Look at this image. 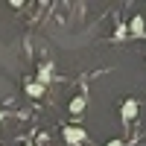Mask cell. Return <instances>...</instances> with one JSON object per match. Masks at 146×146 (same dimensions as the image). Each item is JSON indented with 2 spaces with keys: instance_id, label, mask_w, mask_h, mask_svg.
Wrapping results in <instances>:
<instances>
[{
  "instance_id": "7",
  "label": "cell",
  "mask_w": 146,
  "mask_h": 146,
  "mask_svg": "<svg viewBox=\"0 0 146 146\" xmlns=\"http://www.w3.org/2000/svg\"><path fill=\"white\" fill-rule=\"evenodd\" d=\"M23 146H35V143H23Z\"/></svg>"
},
{
  "instance_id": "4",
  "label": "cell",
  "mask_w": 146,
  "mask_h": 146,
  "mask_svg": "<svg viewBox=\"0 0 146 146\" xmlns=\"http://www.w3.org/2000/svg\"><path fill=\"white\" fill-rule=\"evenodd\" d=\"M23 88H27L29 96H41V94H44V85H38L35 79H27V85H23Z\"/></svg>"
},
{
  "instance_id": "5",
  "label": "cell",
  "mask_w": 146,
  "mask_h": 146,
  "mask_svg": "<svg viewBox=\"0 0 146 146\" xmlns=\"http://www.w3.org/2000/svg\"><path fill=\"white\" fill-rule=\"evenodd\" d=\"M131 32H135V35H143V32H146L143 18H140V15H135V18H131Z\"/></svg>"
},
{
  "instance_id": "6",
  "label": "cell",
  "mask_w": 146,
  "mask_h": 146,
  "mask_svg": "<svg viewBox=\"0 0 146 146\" xmlns=\"http://www.w3.org/2000/svg\"><path fill=\"white\" fill-rule=\"evenodd\" d=\"M105 146H123V140H120V137H114V140H108Z\"/></svg>"
},
{
  "instance_id": "2",
  "label": "cell",
  "mask_w": 146,
  "mask_h": 146,
  "mask_svg": "<svg viewBox=\"0 0 146 146\" xmlns=\"http://www.w3.org/2000/svg\"><path fill=\"white\" fill-rule=\"evenodd\" d=\"M137 100H126L123 105H120V117H123V120H135L137 117Z\"/></svg>"
},
{
  "instance_id": "8",
  "label": "cell",
  "mask_w": 146,
  "mask_h": 146,
  "mask_svg": "<svg viewBox=\"0 0 146 146\" xmlns=\"http://www.w3.org/2000/svg\"><path fill=\"white\" fill-rule=\"evenodd\" d=\"M0 120H3V111H0Z\"/></svg>"
},
{
  "instance_id": "3",
  "label": "cell",
  "mask_w": 146,
  "mask_h": 146,
  "mask_svg": "<svg viewBox=\"0 0 146 146\" xmlns=\"http://www.w3.org/2000/svg\"><path fill=\"white\" fill-rule=\"evenodd\" d=\"M67 108H70V114H73V117H79V114L85 111V96H73Z\"/></svg>"
},
{
  "instance_id": "1",
  "label": "cell",
  "mask_w": 146,
  "mask_h": 146,
  "mask_svg": "<svg viewBox=\"0 0 146 146\" xmlns=\"http://www.w3.org/2000/svg\"><path fill=\"white\" fill-rule=\"evenodd\" d=\"M62 137H64V143H70V146H79V143L88 140V131L76 123V126H64V129H62Z\"/></svg>"
}]
</instances>
